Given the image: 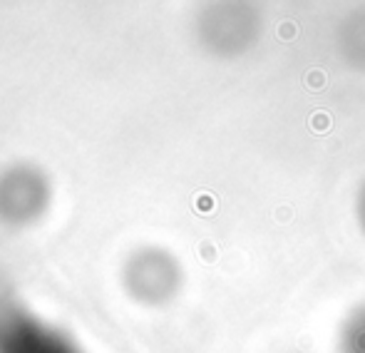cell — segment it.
<instances>
[{
    "mask_svg": "<svg viewBox=\"0 0 365 353\" xmlns=\"http://www.w3.org/2000/svg\"><path fill=\"white\" fill-rule=\"evenodd\" d=\"M0 353H77L70 341L45 329L30 316H8L0 321Z\"/></svg>",
    "mask_w": 365,
    "mask_h": 353,
    "instance_id": "6da1fadb",
    "label": "cell"
},
{
    "mask_svg": "<svg viewBox=\"0 0 365 353\" xmlns=\"http://www.w3.org/2000/svg\"><path fill=\"white\" fill-rule=\"evenodd\" d=\"M343 353H365V309L358 311L343 331Z\"/></svg>",
    "mask_w": 365,
    "mask_h": 353,
    "instance_id": "7a4b0ae2",
    "label": "cell"
}]
</instances>
